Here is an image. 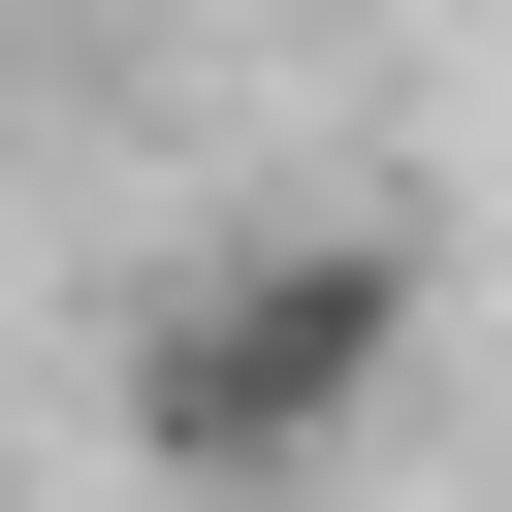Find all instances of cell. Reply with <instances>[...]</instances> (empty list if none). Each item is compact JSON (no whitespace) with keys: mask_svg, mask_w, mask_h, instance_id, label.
<instances>
[{"mask_svg":"<svg viewBox=\"0 0 512 512\" xmlns=\"http://www.w3.org/2000/svg\"><path fill=\"white\" fill-rule=\"evenodd\" d=\"M384 352H416V256H224V288H160V352H128V448H352L384 416Z\"/></svg>","mask_w":512,"mask_h":512,"instance_id":"cell-1","label":"cell"}]
</instances>
